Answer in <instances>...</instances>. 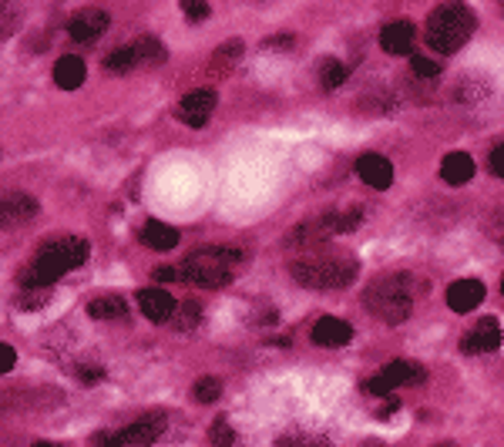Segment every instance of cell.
I'll list each match as a JSON object with an SVG mask.
<instances>
[{
    "mask_svg": "<svg viewBox=\"0 0 504 447\" xmlns=\"http://www.w3.org/2000/svg\"><path fill=\"white\" fill-rule=\"evenodd\" d=\"M363 447H384L380 441H363Z\"/></svg>",
    "mask_w": 504,
    "mask_h": 447,
    "instance_id": "obj_37",
    "label": "cell"
},
{
    "mask_svg": "<svg viewBox=\"0 0 504 447\" xmlns=\"http://www.w3.org/2000/svg\"><path fill=\"white\" fill-rule=\"evenodd\" d=\"M219 393H222V380H219V377H202L199 384L192 387V397H195L199 404H216Z\"/></svg>",
    "mask_w": 504,
    "mask_h": 447,
    "instance_id": "obj_27",
    "label": "cell"
},
{
    "mask_svg": "<svg viewBox=\"0 0 504 447\" xmlns=\"http://www.w3.org/2000/svg\"><path fill=\"white\" fill-rule=\"evenodd\" d=\"M202 323V306L195 300H182V303L175 306L172 313V327L175 330H195Z\"/></svg>",
    "mask_w": 504,
    "mask_h": 447,
    "instance_id": "obj_21",
    "label": "cell"
},
{
    "mask_svg": "<svg viewBox=\"0 0 504 447\" xmlns=\"http://www.w3.org/2000/svg\"><path fill=\"white\" fill-rule=\"evenodd\" d=\"M131 47H135L138 64H161L165 61V47H161L159 37H138V41H131Z\"/></svg>",
    "mask_w": 504,
    "mask_h": 447,
    "instance_id": "obj_23",
    "label": "cell"
},
{
    "mask_svg": "<svg viewBox=\"0 0 504 447\" xmlns=\"http://www.w3.org/2000/svg\"><path fill=\"white\" fill-rule=\"evenodd\" d=\"M135 64H138V58H135V47H131V44H125V47H115V51L104 58V68H108V71H115V74L118 71H131Z\"/></svg>",
    "mask_w": 504,
    "mask_h": 447,
    "instance_id": "obj_24",
    "label": "cell"
},
{
    "mask_svg": "<svg viewBox=\"0 0 504 447\" xmlns=\"http://www.w3.org/2000/svg\"><path fill=\"white\" fill-rule=\"evenodd\" d=\"M142 243L165 252V249H175V245H178V232H175L172 226L159 222V219H148L142 226Z\"/></svg>",
    "mask_w": 504,
    "mask_h": 447,
    "instance_id": "obj_19",
    "label": "cell"
},
{
    "mask_svg": "<svg viewBox=\"0 0 504 447\" xmlns=\"http://www.w3.org/2000/svg\"><path fill=\"white\" fill-rule=\"evenodd\" d=\"M87 260V243L81 236H64V239H54V243H47L34 256L28 269L21 273V286L24 289H44L51 286V283H58L64 273H71L78 269L81 262Z\"/></svg>",
    "mask_w": 504,
    "mask_h": 447,
    "instance_id": "obj_1",
    "label": "cell"
},
{
    "mask_svg": "<svg viewBox=\"0 0 504 447\" xmlns=\"http://www.w3.org/2000/svg\"><path fill=\"white\" fill-rule=\"evenodd\" d=\"M424 377H427V370H424L420 363L393 360L387 363V367H380V370L367 380V390H370L374 397H387L390 390H397V387H417V384H424Z\"/></svg>",
    "mask_w": 504,
    "mask_h": 447,
    "instance_id": "obj_6",
    "label": "cell"
},
{
    "mask_svg": "<svg viewBox=\"0 0 504 447\" xmlns=\"http://www.w3.org/2000/svg\"><path fill=\"white\" fill-rule=\"evenodd\" d=\"M112 24V17L108 11H101V7H85V11H78V14L68 21V34H71V41H95L101 37L104 30Z\"/></svg>",
    "mask_w": 504,
    "mask_h": 447,
    "instance_id": "obj_8",
    "label": "cell"
},
{
    "mask_svg": "<svg viewBox=\"0 0 504 447\" xmlns=\"http://www.w3.org/2000/svg\"><path fill=\"white\" fill-rule=\"evenodd\" d=\"M501 336H504L501 323H498L494 317H484L475 330L461 340V350L464 353H491V350H498V346H501Z\"/></svg>",
    "mask_w": 504,
    "mask_h": 447,
    "instance_id": "obj_9",
    "label": "cell"
},
{
    "mask_svg": "<svg viewBox=\"0 0 504 447\" xmlns=\"http://www.w3.org/2000/svg\"><path fill=\"white\" fill-rule=\"evenodd\" d=\"M417 289H420L417 279L407 273L380 276V279L370 283L363 303H367V310H370L374 317H380L384 323H390V327H397V323H403V319L410 317Z\"/></svg>",
    "mask_w": 504,
    "mask_h": 447,
    "instance_id": "obj_2",
    "label": "cell"
},
{
    "mask_svg": "<svg viewBox=\"0 0 504 447\" xmlns=\"http://www.w3.org/2000/svg\"><path fill=\"white\" fill-rule=\"evenodd\" d=\"M128 313V303L121 300V296H95L91 303H87V317H95V319H121Z\"/></svg>",
    "mask_w": 504,
    "mask_h": 447,
    "instance_id": "obj_20",
    "label": "cell"
},
{
    "mask_svg": "<svg viewBox=\"0 0 504 447\" xmlns=\"http://www.w3.org/2000/svg\"><path fill=\"white\" fill-rule=\"evenodd\" d=\"M78 377H81L85 384H98L104 374H101V367H81V370H78Z\"/></svg>",
    "mask_w": 504,
    "mask_h": 447,
    "instance_id": "obj_35",
    "label": "cell"
},
{
    "mask_svg": "<svg viewBox=\"0 0 504 447\" xmlns=\"http://www.w3.org/2000/svg\"><path fill=\"white\" fill-rule=\"evenodd\" d=\"M34 216H37V203L30 195H24V192H14V195L4 199V222L7 226H24Z\"/></svg>",
    "mask_w": 504,
    "mask_h": 447,
    "instance_id": "obj_17",
    "label": "cell"
},
{
    "mask_svg": "<svg viewBox=\"0 0 504 447\" xmlns=\"http://www.w3.org/2000/svg\"><path fill=\"white\" fill-rule=\"evenodd\" d=\"M216 102L219 98L212 87H195V91H188L186 98L178 102L175 115H178V121H186L188 128H202L212 118V112H216Z\"/></svg>",
    "mask_w": 504,
    "mask_h": 447,
    "instance_id": "obj_7",
    "label": "cell"
},
{
    "mask_svg": "<svg viewBox=\"0 0 504 447\" xmlns=\"http://www.w3.org/2000/svg\"><path fill=\"white\" fill-rule=\"evenodd\" d=\"M276 447H330V444H326V437H319V434L289 431L276 441Z\"/></svg>",
    "mask_w": 504,
    "mask_h": 447,
    "instance_id": "obj_26",
    "label": "cell"
},
{
    "mask_svg": "<svg viewBox=\"0 0 504 447\" xmlns=\"http://www.w3.org/2000/svg\"><path fill=\"white\" fill-rule=\"evenodd\" d=\"M85 61L74 58V54H64V58L54 64V81H58V87H64V91H74V87L85 85Z\"/></svg>",
    "mask_w": 504,
    "mask_h": 447,
    "instance_id": "obj_18",
    "label": "cell"
},
{
    "mask_svg": "<svg viewBox=\"0 0 504 447\" xmlns=\"http://www.w3.org/2000/svg\"><path fill=\"white\" fill-rule=\"evenodd\" d=\"M477 28V17L467 4H441L434 7L427 17V44L437 54H454L464 44L471 41V34Z\"/></svg>",
    "mask_w": 504,
    "mask_h": 447,
    "instance_id": "obj_3",
    "label": "cell"
},
{
    "mask_svg": "<svg viewBox=\"0 0 504 447\" xmlns=\"http://www.w3.org/2000/svg\"><path fill=\"white\" fill-rule=\"evenodd\" d=\"M481 300H484V283H477V279H458L447 289V306L454 313H471L481 306Z\"/></svg>",
    "mask_w": 504,
    "mask_h": 447,
    "instance_id": "obj_11",
    "label": "cell"
},
{
    "mask_svg": "<svg viewBox=\"0 0 504 447\" xmlns=\"http://www.w3.org/2000/svg\"><path fill=\"white\" fill-rule=\"evenodd\" d=\"M491 172L498 175V178H504V145H498V148L491 152Z\"/></svg>",
    "mask_w": 504,
    "mask_h": 447,
    "instance_id": "obj_34",
    "label": "cell"
},
{
    "mask_svg": "<svg viewBox=\"0 0 504 447\" xmlns=\"http://www.w3.org/2000/svg\"><path fill=\"white\" fill-rule=\"evenodd\" d=\"M410 71L420 74V78H437V74H441V64L431 58H424V54H414V58H410Z\"/></svg>",
    "mask_w": 504,
    "mask_h": 447,
    "instance_id": "obj_29",
    "label": "cell"
},
{
    "mask_svg": "<svg viewBox=\"0 0 504 447\" xmlns=\"http://www.w3.org/2000/svg\"><path fill=\"white\" fill-rule=\"evenodd\" d=\"M14 363H17V353H14V346H0V374H11L14 370Z\"/></svg>",
    "mask_w": 504,
    "mask_h": 447,
    "instance_id": "obj_32",
    "label": "cell"
},
{
    "mask_svg": "<svg viewBox=\"0 0 504 447\" xmlns=\"http://www.w3.org/2000/svg\"><path fill=\"white\" fill-rule=\"evenodd\" d=\"M319 81H323V87H326V91H336V87L346 81V68L340 64V61H333V58L323 61V64H319Z\"/></svg>",
    "mask_w": 504,
    "mask_h": 447,
    "instance_id": "obj_28",
    "label": "cell"
},
{
    "mask_svg": "<svg viewBox=\"0 0 504 447\" xmlns=\"http://www.w3.org/2000/svg\"><path fill=\"white\" fill-rule=\"evenodd\" d=\"M350 336H353V330L340 317H323L313 323V344L319 346H343L350 344Z\"/></svg>",
    "mask_w": 504,
    "mask_h": 447,
    "instance_id": "obj_15",
    "label": "cell"
},
{
    "mask_svg": "<svg viewBox=\"0 0 504 447\" xmlns=\"http://www.w3.org/2000/svg\"><path fill=\"white\" fill-rule=\"evenodd\" d=\"M95 444L98 447H125V437L115 431H101L98 437H95Z\"/></svg>",
    "mask_w": 504,
    "mask_h": 447,
    "instance_id": "obj_33",
    "label": "cell"
},
{
    "mask_svg": "<svg viewBox=\"0 0 504 447\" xmlns=\"http://www.w3.org/2000/svg\"><path fill=\"white\" fill-rule=\"evenodd\" d=\"M34 447H61V444H51V441H37Z\"/></svg>",
    "mask_w": 504,
    "mask_h": 447,
    "instance_id": "obj_36",
    "label": "cell"
},
{
    "mask_svg": "<svg viewBox=\"0 0 504 447\" xmlns=\"http://www.w3.org/2000/svg\"><path fill=\"white\" fill-rule=\"evenodd\" d=\"M293 279L310 289H343L357 279V260L350 256H313L293 262Z\"/></svg>",
    "mask_w": 504,
    "mask_h": 447,
    "instance_id": "obj_5",
    "label": "cell"
},
{
    "mask_svg": "<svg viewBox=\"0 0 504 447\" xmlns=\"http://www.w3.org/2000/svg\"><path fill=\"white\" fill-rule=\"evenodd\" d=\"M380 47L387 54H393V58L410 54V47H414V24L410 21H390L387 28L380 30Z\"/></svg>",
    "mask_w": 504,
    "mask_h": 447,
    "instance_id": "obj_13",
    "label": "cell"
},
{
    "mask_svg": "<svg viewBox=\"0 0 504 447\" xmlns=\"http://www.w3.org/2000/svg\"><path fill=\"white\" fill-rule=\"evenodd\" d=\"M182 11H186L188 21H205V17H209V4H195V0H186V4H182Z\"/></svg>",
    "mask_w": 504,
    "mask_h": 447,
    "instance_id": "obj_30",
    "label": "cell"
},
{
    "mask_svg": "<svg viewBox=\"0 0 504 447\" xmlns=\"http://www.w3.org/2000/svg\"><path fill=\"white\" fill-rule=\"evenodd\" d=\"M243 260L239 249H226V245H209V249H199L192 252L186 262H182V273H186V283L202 289H219L232 283V269L235 262Z\"/></svg>",
    "mask_w": 504,
    "mask_h": 447,
    "instance_id": "obj_4",
    "label": "cell"
},
{
    "mask_svg": "<svg viewBox=\"0 0 504 447\" xmlns=\"http://www.w3.org/2000/svg\"><path fill=\"white\" fill-rule=\"evenodd\" d=\"M239 58H243V41L222 44V47L216 51V58L209 61V71H212V74H226Z\"/></svg>",
    "mask_w": 504,
    "mask_h": 447,
    "instance_id": "obj_22",
    "label": "cell"
},
{
    "mask_svg": "<svg viewBox=\"0 0 504 447\" xmlns=\"http://www.w3.org/2000/svg\"><path fill=\"white\" fill-rule=\"evenodd\" d=\"M434 447H454V444H447V441H444V444H434Z\"/></svg>",
    "mask_w": 504,
    "mask_h": 447,
    "instance_id": "obj_38",
    "label": "cell"
},
{
    "mask_svg": "<svg viewBox=\"0 0 504 447\" xmlns=\"http://www.w3.org/2000/svg\"><path fill=\"white\" fill-rule=\"evenodd\" d=\"M209 437H212V447H243V444H239V437H235V431H232L229 418L212 420V431H209Z\"/></svg>",
    "mask_w": 504,
    "mask_h": 447,
    "instance_id": "obj_25",
    "label": "cell"
},
{
    "mask_svg": "<svg viewBox=\"0 0 504 447\" xmlns=\"http://www.w3.org/2000/svg\"><path fill=\"white\" fill-rule=\"evenodd\" d=\"M471 175H475V159H471L467 152H450V155H444V161H441V178H444L447 186H464V182H471Z\"/></svg>",
    "mask_w": 504,
    "mask_h": 447,
    "instance_id": "obj_16",
    "label": "cell"
},
{
    "mask_svg": "<svg viewBox=\"0 0 504 447\" xmlns=\"http://www.w3.org/2000/svg\"><path fill=\"white\" fill-rule=\"evenodd\" d=\"M155 276H159L161 283H186V273H182V266H161Z\"/></svg>",
    "mask_w": 504,
    "mask_h": 447,
    "instance_id": "obj_31",
    "label": "cell"
},
{
    "mask_svg": "<svg viewBox=\"0 0 504 447\" xmlns=\"http://www.w3.org/2000/svg\"><path fill=\"white\" fill-rule=\"evenodd\" d=\"M501 289H504V283H501Z\"/></svg>",
    "mask_w": 504,
    "mask_h": 447,
    "instance_id": "obj_39",
    "label": "cell"
},
{
    "mask_svg": "<svg viewBox=\"0 0 504 447\" xmlns=\"http://www.w3.org/2000/svg\"><path fill=\"white\" fill-rule=\"evenodd\" d=\"M357 175H360L370 188H390L393 186V165H390L384 155H376V152H367V155L357 159Z\"/></svg>",
    "mask_w": 504,
    "mask_h": 447,
    "instance_id": "obj_12",
    "label": "cell"
},
{
    "mask_svg": "<svg viewBox=\"0 0 504 447\" xmlns=\"http://www.w3.org/2000/svg\"><path fill=\"white\" fill-rule=\"evenodd\" d=\"M161 431H165V414L155 410V414H145V418H138L135 424H128V427L121 431V437H125V444L131 447H148L159 441Z\"/></svg>",
    "mask_w": 504,
    "mask_h": 447,
    "instance_id": "obj_10",
    "label": "cell"
},
{
    "mask_svg": "<svg viewBox=\"0 0 504 447\" xmlns=\"http://www.w3.org/2000/svg\"><path fill=\"white\" fill-rule=\"evenodd\" d=\"M138 306H142V313L152 323H169L178 303H175L165 289H138Z\"/></svg>",
    "mask_w": 504,
    "mask_h": 447,
    "instance_id": "obj_14",
    "label": "cell"
}]
</instances>
